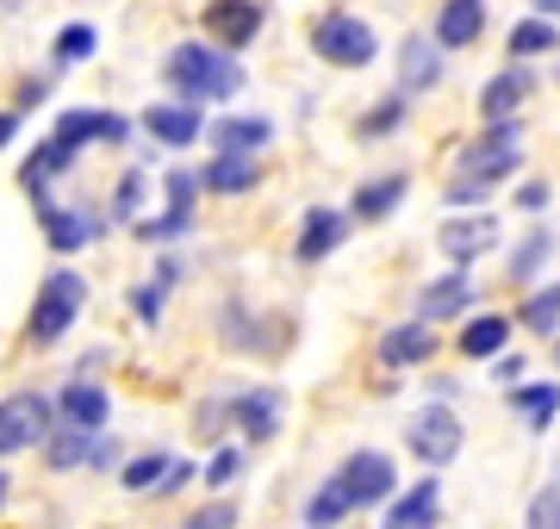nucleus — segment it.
<instances>
[{"instance_id": "f257e3e1", "label": "nucleus", "mask_w": 560, "mask_h": 529, "mask_svg": "<svg viewBox=\"0 0 560 529\" xmlns=\"http://www.w3.org/2000/svg\"><path fill=\"white\" fill-rule=\"evenodd\" d=\"M162 82L175 87V101H194V106L237 101L243 62H237V50H224V44H212V38H187L162 57Z\"/></svg>"}, {"instance_id": "f03ea898", "label": "nucleus", "mask_w": 560, "mask_h": 529, "mask_svg": "<svg viewBox=\"0 0 560 529\" xmlns=\"http://www.w3.org/2000/svg\"><path fill=\"white\" fill-rule=\"evenodd\" d=\"M523 168V125L517 119H492L474 143H460L455 156V181H474V187H504L511 175Z\"/></svg>"}, {"instance_id": "7ed1b4c3", "label": "nucleus", "mask_w": 560, "mask_h": 529, "mask_svg": "<svg viewBox=\"0 0 560 529\" xmlns=\"http://www.w3.org/2000/svg\"><path fill=\"white\" fill-rule=\"evenodd\" d=\"M81 306H88V281H81L75 268H50L38 286V299H32V318H25V343L32 349H57L69 330H75Z\"/></svg>"}, {"instance_id": "20e7f679", "label": "nucleus", "mask_w": 560, "mask_h": 529, "mask_svg": "<svg viewBox=\"0 0 560 529\" xmlns=\"http://www.w3.org/2000/svg\"><path fill=\"white\" fill-rule=\"evenodd\" d=\"M305 38H312V57L330 62V69H368V62L381 57V38H374V25L361 20V13H342V7L318 13Z\"/></svg>"}, {"instance_id": "39448f33", "label": "nucleus", "mask_w": 560, "mask_h": 529, "mask_svg": "<svg viewBox=\"0 0 560 529\" xmlns=\"http://www.w3.org/2000/svg\"><path fill=\"white\" fill-rule=\"evenodd\" d=\"M405 443H411V455H418L423 468H448V461H460V448H467V424L436 399V405H423L405 424Z\"/></svg>"}, {"instance_id": "423d86ee", "label": "nucleus", "mask_w": 560, "mask_h": 529, "mask_svg": "<svg viewBox=\"0 0 560 529\" xmlns=\"http://www.w3.org/2000/svg\"><path fill=\"white\" fill-rule=\"evenodd\" d=\"M57 424V405L44 392H7L0 399V461L20 455V448H38Z\"/></svg>"}, {"instance_id": "0eeeda50", "label": "nucleus", "mask_w": 560, "mask_h": 529, "mask_svg": "<svg viewBox=\"0 0 560 529\" xmlns=\"http://www.w3.org/2000/svg\"><path fill=\"white\" fill-rule=\"evenodd\" d=\"M337 473H342V486H349V498H355V510H381L399 492V468H393V455H381V448H355Z\"/></svg>"}, {"instance_id": "6e6552de", "label": "nucleus", "mask_w": 560, "mask_h": 529, "mask_svg": "<svg viewBox=\"0 0 560 529\" xmlns=\"http://www.w3.org/2000/svg\"><path fill=\"white\" fill-rule=\"evenodd\" d=\"M206 38L224 44V50H249V44L261 38V25H268V7L261 0H206Z\"/></svg>"}, {"instance_id": "1a4fd4ad", "label": "nucleus", "mask_w": 560, "mask_h": 529, "mask_svg": "<svg viewBox=\"0 0 560 529\" xmlns=\"http://www.w3.org/2000/svg\"><path fill=\"white\" fill-rule=\"evenodd\" d=\"M436 249H442L455 268H474L486 249H499V219H492V212H455V219L442 224Z\"/></svg>"}, {"instance_id": "9d476101", "label": "nucleus", "mask_w": 560, "mask_h": 529, "mask_svg": "<svg viewBox=\"0 0 560 529\" xmlns=\"http://www.w3.org/2000/svg\"><path fill=\"white\" fill-rule=\"evenodd\" d=\"M143 131L162 143V150H194L206 138V106L194 101H156L143 106Z\"/></svg>"}, {"instance_id": "9b49d317", "label": "nucleus", "mask_w": 560, "mask_h": 529, "mask_svg": "<svg viewBox=\"0 0 560 529\" xmlns=\"http://www.w3.org/2000/svg\"><path fill=\"white\" fill-rule=\"evenodd\" d=\"M200 187L212 193V200L256 193L261 187V156H249V150H212V163L200 168Z\"/></svg>"}, {"instance_id": "f8f14e48", "label": "nucleus", "mask_w": 560, "mask_h": 529, "mask_svg": "<svg viewBox=\"0 0 560 529\" xmlns=\"http://www.w3.org/2000/svg\"><path fill=\"white\" fill-rule=\"evenodd\" d=\"M342 237H349V212H337V205H312L300 219V244H293V256H300L305 268L312 262H330L342 249Z\"/></svg>"}, {"instance_id": "ddd939ff", "label": "nucleus", "mask_w": 560, "mask_h": 529, "mask_svg": "<svg viewBox=\"0 0 560 529\" xmlns=\"http://www.w3.org/2000/svg\"><path fill=\"white\" fill-rule=\"evenodd\" d=\"M50 138H62L69 150H88V143H113V150H119V143L131 138V119H119V113H94V106H75V113H62L57 119Z\"/></svg>"}, {"instance_id": "4468645a", "label": "nucleus", "mask_w": 560, "mask_h": 529, "mask_svg": "<svg viewBox=\"0 0 560 529\" xmlns=\"http://www.w3.org/2000/svg\"><path fill=\"white\" fill-rule=\"evenodd\" d=\"M442 50L436 38H423V32H411V38L399 44V94H411V101H423L430 87L442 82Z\"/></svg>"}, {"instance_id": "2eb2a0df", "label": "nucleus", "mask_w": 560, "mask_h": 529, "mask_svg": "<svg viewBox=\"0 0 560 529\" xmlns=\"http://www.w3.org/2000/svg\"><path fill=\"white\" fill-rule=\"evenodd\" d=\"M280 418H287V405H280L275 387H256V392H237L231 399V424L243 430V443H275Z\"/></svg>"}, {"instance_id": "dca6fc26", "label": "nucleus", "mask_w": 560, "mask_h": 529, "mask_svg": "<svg viewBox=\"0 0 560 529\" xmlns=\"http://www.w3.org/2000/svg\"><path fill=\"white\" fill-rule=\"evenodd\" d=\"M411 193V175H374V181H361L355 193H349V219L355 224H386L393 212H399V200Z\"/></svg>"}, {"instance_id": "f3484780", "label": "nucleus", "mask_w": 560, "mask_h": 529, "mask_svg": "<svg viewBox=\"0 0 560 529\" xmlns=\"http://www.w3.org/2000/svg\"><path fill=\"white\" fill-rule=\"evenodd\" d=\"M374 355H381V367H393V374H399V367H423L430 355H436V330L423 325V318H405V325H393L381 337Z\"/></svg>"}, {"instance_id": "a211bd4d", "label": "nucleus", "mask_w": 560, "mask_h": 529, "mask_svg": "<svg viewBox=\"0 0 560 529\" xmlns=\"http://www.w3.org/2000/svg\"><path fill=\"white\" fill-rule=\"evenodd\" d=\"M75 156H81V150H69L62 138H44L38 150L25 156V163H20V187L32 193V205L50 200V181H57V175H69V168H75Z\"/></svg>"}, {"instance_id": "6ab92c4d", "label": "nucleus", "mask_w": 560, "mask_h": 529, "mask_svg": "<svg viewBox=\"0 0 560 529\" xmlns=\"http://www.w3.org/2000/svg\"><path fill=\"white\" fill-rule=\"evenodd\" d=\"M206 138H212V150H249V156H261L275 143V119H261V113H219V119L206 125Z\"/></svg>"}, {"instance_id": "aec40b11", "label": "nucleus", "mask_w": 560, "mask_h": 529, "mask_svg": "<svg viewBox=\"0 0 560 529\" xmlns=\"http://www.w3.org/2000/svg\"><path fill=\"white\" fill-rule=\"evenodd\" d=\"M430 38H436L442 50H474V44L486 38V0H442Z\"/></svg>"}, {"instance_id": "412c9836", "label": "nucleus", "mask_w": 560, "mask_h": 529, "mask_svg": "<svg viewBox=\"0 0 560 529\" xmlns=\"http://www.w3.org/2000/svg\"><path fill=\"white\" fill-rule=\"evenodd\" d=\"M529 87H536V75H529V62H511V69H499L492 82L480 87V119H517V106L529 101Z\"/></svg>"}, {"instance_id": "4be33fe9", "label": "nucleus", "mask_w": 560, "mask_h": 529, "mask_svg": "<svg viewBox=\"0 0 560 529\" xmlns=\"http://www.w3.org/2000/svg\"><path fill=\"white\" fill-rule=\"evenodd\" d=\"M50 405H57V424L101 430L106 418H113V392H106V387H88V380H75V387H62Z\"/></svg>"}, {"instance_id": "5701e85b", "label": "nucleus", "mask_w": 560, "mask_h": 529, "mask_svg": "<svg viewBox=\"0 0 560 529\" xmlns=\"http://www.w3.org/2000/svg\"><path fill=\"white\" fill-rule=\"evenodd\" d=\"M436 517H442V486L436 480H418L405 498L393 492V505H386V529H436Z\"/></svg>"}, {"instance_id": "b1692460", "label": "nucleus", "mask_w": 560, "mask_h": 529, "mask_svg": "<svg viewBox=\"0 0 560 529\" xmlns=\"http://www.w3.org/2000/svg\"><path fill=\"white\" fill-rule=\"evenodd\" d=\"M467 299H474V281H467V268H455V274H442V281H430V286H423L418 318H423V325L460 318V311H467Z\"/></svg>"}, {"instance_id": "393cba45", "label": "nucleus", "mask_w": 560, "mask_h": 529, "mask_svg": "<svg viewBox=\"0 0 560 529\" xmlns=\"http://www.w3.org/2000/svg\"><path fill=\"white\" fill-rule=\"evenodd\" d=\"M38 219H44V237H50V249H57V256H69V249H81L88 237H94V219H88V212H75V205L38 200Z\"/></svg>"}, {"instance_id": "a878e982", "label": "nucleus", "mask_w": 560, "mask_h": 529, "mask_svg": "<svg viewBox=\"0 0 560 529\" xmlns=\"http://www.w3.org/2000/svg\"><path fill=\"white\" fill-rule=\"evenodd\" d=\"M504 343H511V318L504 311H480V318L460 325V355L467 362H492V355H504Z\"/></svg>"}, {"instance_id": "bb28decb", "label": "nucleus", "mask_w": 560, "mask_h": 529, "mask_svg": "<svg viewBox=\"0 0 560 529\" xmlns=\"http://www.w3.org/2000/svg\"><path fill=\"white\" fill-rule=\"evenodd\" d=\"M504 50H511V62H536V57H555L560 50V25L541 20V13H529V20L511 25V38H504Z\"/></svg>"}, {"instance_id": "cd10ccee", "label": "nucleus", "mask_w": 560, "mask_h": 529, "mask_svg": "<svg viewBox=\"0 0 560 529\" xmlns=\"http://www.w3.org/2000/svg\"><path fill=\"white\" fill-rule=\"evenodd\" d=\"M511 405H517L523 424L541 436V430L560 418V380H517V387H511Z\"/></svg>"}, {"instance_id": "c85d7f7f", "label": "nucleus", "mask_w": 560, "mask_h": 529, "mask_svg": "<svg viewBox=\"0 0 560 529\" xmlns=\"http://www.w3.org/2000/svg\"><path fill=\"white\" fill-rule=\"evenodd\" d=\"M94 436H101V430L50 424V436H44V461H50L57 473H69V468H88V455H94Z\"/></svg>"}, {"instance_id": "c756f323", "label": "nucleus", "mask_w": 560, "mask_h": 529, "mask_svg": "<svg viewBox=\"0 0 560 529\" xmlns=\"http://www.w3.org/2000/svg\"><path fill=\"white\" fill-rule=\"evenodd\" d=\"M349 510H355V498H349V486H342V473H330V480L305 498V529H337Z\"/></svg>"}, {"instance_id": "7c9ffc66", "label": "nucleus", "mask_w": 560, "mask_h": 529, "mask_svg": "<svg viewBox=\"0 0 560 529\" xmlns=\"http://www.w3.org/2000/svg\"><path fill=\"white\" fill-rule=\"evenodd\" d=\"M555 249H560V237L548 231V224H536V231L517 244V256H511V281H536L541 268L555 262Z\"/></svg>"}, {"instance_id": "2f4dec72", "label": "nucleus", "mask_w": 560, "mask_h": 529, "mask_svg": "<svg viewBox=\"0 0 560 529\" xmlns=\"http://www.w3.org/2000/svg\"><path fill=\"white\" fill-rule=\"evenodd\" d=\"M405 119H411V94H399V87H393V94H386L374 113H361V119H355V138H368V143H374V138H393Z\"/></svg>"}, {"instance_id": "473e14b6", "label": "nucleus", "mask_w": 560, "mask_h": 529, "mask_svg": "<svg viewBox=\"0 0 560 529\" xmlns=\"http://www.w3.org/2000/svg\"><path fill=\"white\" fill-rule=\"evenodd\" d=\"M94 50H101V32H94V25H62L57 44H50V62H57V69H75V62H88Z\"/></svg>"}, {"instance_id": "72a5a7b5", "label": "nucleus", "mask_w": 560, "mask_h": 529, "mask_svg": "<svg viewBox=\"0 0 560 529\" xmlns=\"http://www.w3.org/2000/svg\"><path fill=\"white\" fill-rule=\"evenodd\" d=\"M168 468H175V455H168V448H150V455H138V461H125L119 480H125V492H156Z\"/></svg>"}, {"instance_id": "f704fd0d", "label": "nucleus", "mask_w": 560, "mask_h": 529, "mask_svg": "<svg viewBox=\"0 0 560 529\" xmlns=\"http://www.w3.org/2000/svg\"><path fill=\"white\" fill-rule=\"evenodd\" d=\"M168 286H175V262H162L150 281L131 293V311H138V325H162V299H168Z\"/></svg>"}, {"instance_id": "c9c22d12", "label": "nucleus", "mask_w": 560, "mask_h": 529, "mask_svg": "<svg viewBox=\"0 0 560 529\" xmlns=\"http://www.w3.org/2000/svg\"><path fill=\"white\" fill-rule=\"evenodd\" d=\"M517 325H523V330H536V337H555V330H560V281H555V286H541L536 299L517 311Z\"/></svg>"}, {"instance_id": "e433bc0d", "label": "nucleus", "mask_w": 560, "mask_h": 529, "mask_svg": "<svg viewBox=\"0 0 560 529\" xmlns=\"http://www.w3.org/2000/svg\"><path fill=\"white\" fill-rule=\"evenodd\" d=\"M523 529H560V480H548V486L529 498V517H523Z\"/></svg>"}, {"instance_id": "4c0bfd02", "label": "nucleus", "mask_w": 560, "mask_h": 529, "mask_svg": "<svg viewBox=\"0 0 560 529\" xmlns=\"http://www.w3.org/2000/svg\"><path fill=\"white\" fill-rule=\"evenodd\" d=\"M138 205H143V168H131L113 193V224H138Z\"/></svg>"}, {"instance_id": "58836bf2", "label": "nucleus", "mask_w": 560, "mask_h": 529, "mask_svg": "<svg viewBox=\"0 0 560 529\" xmlns=\"http://www.w3.org/2000/svg\"><path fill=\"white\" fill-rule=\"evenodd\" d=\"M187 224H194V212H162V219H143L138 224V237H143V244H175Z\"/></svg>"}, {"instance_id": "ea45409f", "label": "nucleus", "mask_w": 560, "mask_h": 529, "mask_svg": "<svg viewBox=\"0 0 560 529\" xmlns=\"http://www.w3.org/2000/svg\"><path fill=\"white\" fill-rule=\"evenodd\" d=\"M187 529H237V498H212L187 517Z\"/></svg>"}, {"instance_id": "a19ab883", "label": "nucleus", "mask_w": 560, "mask_h": 529, "mask_svg": "<svg viewBox=\"0 0 560 529\" xmlns=\"http://www.w3.org/2000/svg\"><path fill=\"white\" fill-rule=\"evenodd\" d=\"M200 175H187V168H175V175H168V212H194V205H200Z\"/></svg>"}, {"instance_id": "79ce46f5", "label": "nucleus", "mask_w": 560, "mask_h": 529, "mask_svg": "<svg viewBox=\"0 0 560 529\" xmlns=\"http://www.w3.org/2000/svg\"><path fill=\"white\" fill-rule=\"evenodd\" d=\"M243 473V448H219L212 461H206V486H231Z\"/></svg>"}, {"instance_id": "37998d69", "label": "nucleus", "mask_w": 560, "mask_h": 529, "mask_svg": "<svg viewBox=\"0 0 560 529\" xmlns=\"http://www.w3.org/2000/svg\"><path fill=\"white\" fill-rule=\"evenodd\" d=\"M548 200H555V187H548V181H523L517 193H511L517 212H548Z\"/></svg>"}, {"instance_id": "c03bdc74", "label": "nucleus", "mask_w": 560, "mask_h": 529, "mask_svg": "<svg viewBox=\"0 0 560 529\" xmlns=\"http://www.w3.org/2000/svg\"><path fill=\"white\" fill-rule=\"evenodd\" d=\"M194 430H200V436H219V430H231V399H219V405H200Z\"/></svg>"}, {"instance_id": "a18cd8bd", "label": "nucleus", "mask_w": 560, "mask_h": 529, "mask_svg": "<svg viewBox=\"0 0 560 529\" xmlns=\"http://www.w3.org/2000/svg\"><path fill=\"white\" fill-rule=\"evenodd\" d=\"M125 455H119V443H106V436H94V455H88V468H119Z\"/></svg>"}, {"instance_id": "49530a36", "label": "nucleus", "mask_w": 560, "mask_h": 529, "mask_svg": "<svg viewBox=\"0 0 560 529\" xmlns=\"http://www.w3.org/2000/svg\"><path fill=\"white\" fill-rule=\"evenodd\" d=\"M492 374H499L504 387H517L523 380V355H492Z\"/></svg>"}, {"instance_id": "de8ad7c7", "label": "nucleus", "mask_w": 560, "mask_h": 529, "mask_svg": "<svg viewBox=\"0 0 560 529\" xmlns=\"http://www.w3.org/2000/svg\"><path fill=\"white\" fill-rule=\"evenodd\" d=\"M20 119H25V113H13V106L0 113V143H13V138H20Z\"/></svg>"}, {"instance_id": "09e8293b", "label": "nucleus", "mask_w": 560, "mask_h": 529, "mask_svg": "<svg viewBox=\"0 0 560 529\" xmlns=\"http://www.w3.org/2000/svg\"><path fill=\"white\" fill-rule=\"evenodd\" d=\"M536 13L541 20H560V0H536Z\"/></svg>"}, {"instance_id": "8fccbe9b", "label": "nucleus", "mask_w": 560, "mask_h": 529, "mask_svg": "<svg viewBox=\"0 0 560 529\" xmlns=\"http://www.w3.org/2000/svg\"><path fill=\"white\" fill-rule=\"evenodd\" d=\"M7 498H13V480H7V473H0V510H7Z\"/></svg>"}, {"instance_id": "3c124183", "label": "nucleus", "mask_w": 560, "mask_h": 529, "mask_svg": "<svg viewBox=\"0 0 560 529\" xmlns=\"http://www.w3.org/2000/svg\"><path fill=\"white\" fill-rule=\"evenodd\" d=\"M555 367H560V330H555Z\"/></svg>"}]
</instances>
